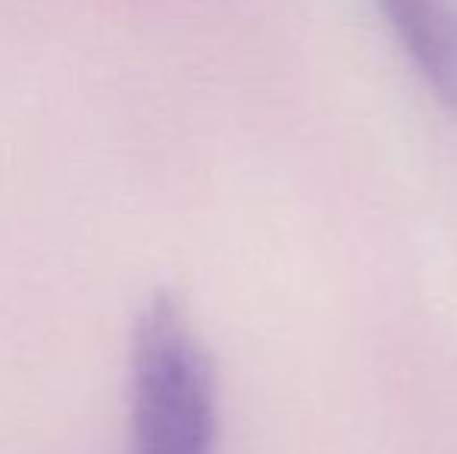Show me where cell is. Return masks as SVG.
I'll return each instance as SVG.
<instances>
[{
	"instance_id": "obj_1",
	"label": "cell",
	"mask_w": 457,
	"mask_h": 454,
	"mask_svg": "<svg viewBox=\"0 0 457 454\" xmlns=\"http://www.w3.org/2000/svg\"><path fill=\"white\" fill-rule=\"evenodd\" d=\"M218 380L184 302L159 290L128 345V454H215Z\"/></svg>"
},
{
	"instance_id": "obj_2",
	"label": "cell",
	"mask_w": 457,
	"mask_h": 454,
	"mask_svg": "<svg viewBox=\"0 0 457 454\" xmlns=\"http://www.w3.org/2000/svg\"><path fill=\"white\" fill-rule=\"evenodd\" d=\"M395 41L445 110L457 112V0H377Z\"/></svg>"
}]
</instances>
